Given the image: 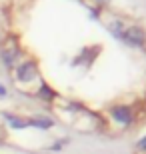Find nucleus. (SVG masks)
<instances>
[{
    "mask_svg": "<svg viewBox=\"0 0 146 154\" xmlns=\"http://www.w3.org/2000/svg\"><path fill=\"white\" fill-rule=\"evenodd\" d=\"M142 154H146V152H142Z\"/></svg>",
    "mask_w": 146,
    "mask_h": 154,
    "instance_id": "obj_1",
    "label": "nucleus"
}]
</instances>
